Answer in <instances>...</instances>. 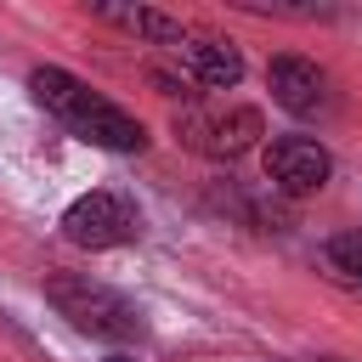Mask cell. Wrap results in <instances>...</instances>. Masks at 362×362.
<instances>
[{"mask_svg": "<svg viewBox=\"0 0 362 362\" xmlns=\"http://www.w3.org/2000/svg\"><path fill=\"white\" fill-rule=\"evenodd\" d=\"M28 96L51 113V119H62L79 141H90V147H107V153H141L147 147V124L136 119V113H124L119 102H107L102 90H90L79 74H68V68H51V62H40L34 74H28Z\"/></svg>", "mask_w": 362, "mask_h": 362, "instance_id": "obj_1", "label": "cell"}, {"mask_svg": "<svg viewBox=\"0 0 362 362\" xmlns=\"http://www.w3.org/2000/svg\"><path fill=\"white\" fill-rule=\"evenodd\" d=\"M45 300L57 305V317H68V328H79V334H90V339H113V345H124V339H141V311L119 294V288H107V283H90V277H79V272H51L45 277Z\"/></svg>", "mask_w": 362, "mask_h": 362, "instance_id": "obj_2", "label": "cell"}, {"mask_svg": "<svg viewBox=\"0 0 362 362\" xmlns=\"http://www.w3.org/2000/svg\"><path fill=\"white\" fill-rule=\"evenodd\" d=\"M170 130L198 158H243L249 147H260L266 119H260V107H243V102H232V107H198L192 102L170 119Z\"/></svg>", "mask_w": 362, "mask_h": 362, "instance_id": "obj_3", "label": "cell"}, {"mask_svg": "<svg viewBox=\"0 0 362 362\" xmlns=\"http://www.w3.org/2000/svg\"><path fill=\"white\" fill-rule=\"evenodd\" d=\"M136 226H141L136 204L124 192H107V187L85 192V198H74L62 209V238L79 243V249H119V243L136 238Z\"/></svg>", "mask_w": 362, "mask_h": 362, "instance_id": "obj_4", "label": "cell"}, {"mask_svg": "<svg viewBox=\"0 0 362 362\" xmlns=\"http://www.w3.org/2000/svg\"><path fill=\"white\" fill-rule=\"evenodd\" d=\"M260 164H266V181L277 192H288V198H311L334 175V158H328V147L317 136H277V141H266Z\"/></svg>", "mask_w": 362, "mask_h": 362, "instance_id": "obj_5", "label": "cell"}, {"mask_svg": "<svg viewBox=\"0 0 362 362\" xmlns=\"http://www.w3.org/2000/svg\"><path fill=\"white\" fill-rule=\"evenodd\" d=\"M266 85H272V102L288 107L294 119H317V113L334 107V85H328V74H322L311 57H294V51H283V57L266 62Z\"/></svg>", "mask_w": 362, "mask_h": 362, "instance_id": "obj_6", "label": "cell"}, {"mask_svg": "<svg viewBox=\"0 0 362 362\" xmlns=\"http://www.w3.org/2000/svg\"><path fill=\"white\" fill-rule=\"evenodd\" d=\"M175 57H181L187 79L204 85V90H232V85L243 79V51H238L232 40H221V34H192V28H187V40H181Z\"/></svg>", "mask_w": 362, "mask_h": 362, "instance_id": "obj_7", "label": "cell"}, {"mask_svg": "<svg viewBox=\"0 0 362 362\" xmlns=\"http://www.w3.org/2000/svg\"><path fill=\"white\" fill-rule=\"evenodd\" d=\"M96 17L130 28V34L147 40V45H170V51H181V40H187V28H181L170 11H153V6H96Z\"/></svg>", "mask_w": 362, "mask_h": 362, "instance_id": "obj_8", "label": "cell"}, {"mask_svg": "<svg viewBox=\"0 0 362 362\" xmlns=\"http://www.w3.org/2000/svg\"><path fill=\"white\" fill-rule=\"evenodd\" d=\"M322 260H328V272H334L339 283L362 288V232H339V238H328Z\"/></svg>", "mask_w": 362, "mask_h": 362, "instance_id": "obj_9", "label": "cell"}, {"mask_svg": "<svg viewBox=\"0 0 362 362\" xmlns=\"http://www.w3.org/2000/svg\"><path fill=\"white\" fill-rule=\"evenodd\" d=\"M147 79H153V85H158V96H170V102H175V96H181V102H187V107H192V96H198V90H192V79H187V74H170V68H158V62H153V68H147Z\"/></svg>", "mask_w": 362, "mask_h": 362, "instance_id": "obj_10", "label": "cell"}, {"mask_svg": "<svg viewBox=\"0 0 362 362\" xmlns=\"http://www.w3.org/2000/svg\"><path fill=\"white\" fill-rule=\"evenodd\" d=\"M107 362H136V356H124V351H119V356H107Z\"/></svg>", "mask_w": 362, "mask_h": 362, "instance_id": "obj_11", "label": "cell"}, {"mask_svg": "<svg viewBox=\"0 0 362 362\" xmlns=\"http://www.w3.org/2000/svg\"><path fill=\"white\" fill-rule=\"evenodd\" d=\"M317 362H334V356H317Z\"/></svg>", "mask_w": 362, "mask_h": 362, "instance_id": "obj_12", "label": "cell"}]
</instances>
